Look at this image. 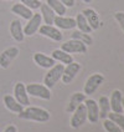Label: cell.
Here are the masks:
<instances>
[{
  "label": "cell",
  "mask_w": 124,
  "mask_h": 132,
  "mask_svg": "<svg viewBox=\"0 0 124 132\" xmlns=\"http://www.w3.org/2000/svg\"><path fill=\"white\" fill-rule=\"evenodd\" d=\"M17 115L22 120H30V121H36V122H47L50 120L49 111L41 107H27Z\"/></svg>",
  "instance_id": "cell-1"
},
{
  "label": "cell",
  "mask_w": 124,
  "mask_h": 132,
  "mask_svg": "<svg viewBox=\"0 0 124 132\" xmlns=\"http://www.w3.org/2000/svg\"><path fill=\"white\" fill-rule=\"evenodd\" d=\"M63 69H65V65H63V64H55L51 69H49V72L46 73V76H45V79H44L45 86L51 90V88L57 84V81L62 77Z\"/></svg>",
  "instance_id": "cell-2"
},
{
  "label": "cell",
  "mask_w": 124,
  "mask_h": 132,
  "mask_svg": "<svg viewBox=\"0 0 124 132\" xmlns=\"http://www.w3.org/2000/svg\"><path fill=\"white\" fill-rule=\"evenodd\" d=\"M26 92H27V95L39 97V98H42V100H50L51 98L50 88L46 87L45 85H41V84H29L26 86Z\"/></svg>",
  "instance_id": "cell-3"
},
{
  "label": "cell",
  "mask_w": 124,
  "mask_h": 132,
  "mask_svg": "<svg viewBox=\"0 0 124 132\" xmlns=\"http://www.w3.org/2000/svg\"><path fill=\"white\" fill-rule=\"evenodd\" d=\"M103 81H104V76L102 73H93V75H91L87 79L86 84H84V87H83L84 95L94 94L96 90L103 84Z\"/></svg>",
  "instance_id": "cell-4"
},
{
  "label": "cell",
  "mask_w": 124,
  "mask_h": 132,
  "mask_svg": "<svg viewBox=\"0 0 124 132\" xmlns=\"http://www.w3.org/2000/svg\"><path fill=\"white\" fill-rule=\"evenodd\" d=\"M61 50L68 52V54H86L87 52V45L83 44L80 40L71 39L62 44Z\"/></svg>",
  "instance_id": "cell-5"
},
{
  "label": "cell",
  "mask_w": 124,
  "mask_h": 132,
  "mask_svg": "<svg viewBox=\"0 0 124 132\" xmlns=\"http://www.w3.org/2000/svg\"><path fill=\"white\" fill-rule=\"evenodd\" d=\"M72 118H71V127L72 128H80L87 120V111L84 103H81L80 106L72 112Z\"/></svg>",
  "instance_id": "cell-6"
},
{
  "label": "cell",
  "mask_w": 124,
  "mask_h": 132,
  "mask_svg": "<svg viewBox=\"0 0 124 132\" xmlns=\"http://www.w3.org/2000/svg\"><path fill=\"white\" fill-rule=\"evenodd\" d=\"M80 70H81V65L78 62H74V61H72L71 64L65 66L63 72H62V77H61L62 82L63 84H71L73 79L76 77V75L80 72Z\"/></svg>",
  "instance_id": "cell-7"
},
{
  "label": "cell",
  "mask_w": 124,
  "mask_h": 132,
  "mask_svg": "<svg viewBox=\"0 0 124 132\" xmlns=\"http://www.w3.org/2000/svg\"><path fill=\"white\" fill-rule=\"evenodd\" d=\"M19 55V49L16 46H10L0 54V66L3 69H7L13 60Z\"/></svg>",
  "instance_id": "cell-8"
},
{
  "label": "cell",
  "mask_w": 124,
  "mask_h": 132,
  "mask_svg": "<svg viewBox=\"0 0 124 132\" xmlns=\"http://www.w3.org/2000/svg\"><path fill=\"white\" fill-rule=\"evenodd\" d=\"M84 106L87 111V118L89 120L91 123H96L99 120V109H98V103L97 101L92 98H86L84 100Z\"/></svg>",
  "instance_id": "cell-9"
},
{
  "label": "cell",
  "mask_w": 124,
  "mask_h": 132,
  "mask_svg": "<svg viewBox=\"0 0 124 132\" xmlns=\"http://www.w3.org/2000/svg\"><path fill=\"white\" fill-rule=\"evenodd\" d=\"M40 34L41 35H44L45 37H49V39H51L53 41H61L62 40V32L60 31L59 28H56V26H53V25H41L40 28Z\"/></svg>",
  "instance_id": "cell-10"
},
{
  "label": "cell",
  "mask_w": 124,
  "mask_h": 132,
  "mask_svg": "<svg viewBox=\"0 0 124 132\" xmlns=\"http://www.w3.org/2000/svg\"><path fill=\"white\" fill-rule=\"evenodd\" d=\"M14 97H15V100L20 103V105H22L24 107L30 105V98H29L27 92H26V86H25L22 82H17V84L15 85Z\"/></svg>",
  "instance_id": "cell-11"
},
{
  "label": "cell",
  "mask_w": 124,
  "mask_h": 132,
  "mask_svg": "<svg viewBox=\"0 0 124 132\" xmlns=\"http://www.w3.org/2000/svg\"><path fill=\"white\" fill-rule=\"evenodd\" d=\"M41 21H42L41 14L34 13V15L29 19V22L26 24V26L24 28V35H27V36L34 35L39 30V28L41 26Z\"/></svg>",
  "instance_id": "cell-12"
},
{
  "label": "cell",
  "mask_w": 124,
  "mask_h": 132,
  "mask_svg": "<svg viewBox=\"0 0 124 132\" xmlns=\"http://www.w3.org/2000/svg\"><path fill=\"white\" fill-rule=\"evenodd\" d=\"M83 16L86 18L87 22L89 24L91 29L92 30H98L99 29V15L97 14L94 9L92 7H86L83 11H82Z\"/></svg>",
  "instance_id": "cell-13"
},
{
  "label": "cell",
  "mask_w": 124,
  "mask_h": 132,
  "mask_svg": "<svg viewBox=\"0 0 124 132\" xmlns=\"http://www.w3.org/2000/svg\"><path fill=\"white\" fill-rule=\"evenodd\" d=\"M122 98L123 95L119 90H114L110 95L109 98V105H110V111L112 112H118L122 113L123 112V107H122Z\"/></svg>",
  "instance_id": "cell-14"
},
{
  "label": "cell",
  "mask_w": 124,
  "mask_h": 132,
  "mask_svg": "<svg viewBox=\"0 0 124 132\" xmlns=\"http://www.w3.org/2000/svg\"><path fill=\"white\" fill-rule=\"evenodd\" d=\"M34 61H35L36 65H39L42 69H51L52 66L56 64V61L52 59L51 56H47L42 52H36L34 55Z\"/></svg>",
  "instance_id": "cell-15"
},
{
  "label": "cell",
  "mask_w": 124,
  "mask_h": 132,
  "mask_svg": "<svg viewBox=\"0 0 124 132\" xmlns=\"http://www.w3.org/2000/svg\"><path fill=\"white\" fill-rule=\"evenodd\" d=\"M10 34H11V36L14 37L15 41H17V43H21L22 40H24V29H22V25L20 20H17V19H15L11 21L10 24Z\"/></svg>",
  "instance_id": "cell-16"
},
{
  "label": "cell",
  "mask_w": 124,
  "mask_h": 132,
  "mask_svg": "<svg viewBox=\"0 0 124 132\" xmlns=\"http://www.w3.org/2000/svg\"><path fill=\"white\" fill-rule=\"evenodd\" d=\"M53 24L56 25V28L63 29V30H70V29L76 28V20H74V19H72V18L60 16V15H56Z\"/></svg>",
  "instance_id": "cell-17"
},
{
  "label": "cell",
  "mask_w": 124,
  "mask_h": 132,
  "mask_svg": "<svg viewBox=\"0 0 124 132\" xmlns=\"http://www.w3.org/2000/svg\"><path fill=\"white\" fill-rule=\"evenodd\" d=\"M84 100H86L84 92H74V94L71 96V98H70V103H68V106H67V112H68V113H72L81 103L84 102Z\"/></svg>",
  "instance_id": "cell-18"
},
{
  "label": "cell",
  "mask_w": 124,
  "mask_h": 132,
  "mask_svg": "<svg viewBox=\"0 0 124 132\" xmlns=\"http://www.w3.org/2000/svg\"><path fill=\"white\" fill-rule=\"evenodd\" d=\"M11 11H13V14L19 15V16H21L22 19H26V20H29L30 18L34 15L32 10L30 7L25 6L24 4H20V3L19 4H14L11 6Z\"/></svg>",
  "instance_id": "cell-19"
},
{
  "label": "cell",
  "mask_w": 124,
  "mask_h": 132,
  "mask_svg": "<svg viewBox=\"0 0 124 132\" xmlns=\"http://www.w3.org/2000/svg\"><path fill=\"white\" fill-rule=\"evenodd\" d=\"M4 105H5V107H6L9 111L15 112V113H20V112L24 110V106L17 102V101L15 100V97H13V96H10V95L4 96Z\"/></svg>",
  "instance_id": "cell-20"
},
{
  "label": "cell",
  "mask_w": 124,
  "mask_h": 132,
  "mask_svg": "<svg viewBox=\"0 0 124 132\" xmlns=\"http://www.w3.org/2000/svg\"><path fill=\"white\" fill-rule=\"evenodd\" d=\"M40 7H41V18L44 19L45 24H46V25H53L55 18H56L55 11H53L47 4H41Z\"/></svg>",
  "instance_id": "cell-21"
},
{
  "label": "cell",
  "mask_w": 124,
  "mask_h": 132,
  "mask_svg": "<svg viewBox=\"0 0 124 132\" xmlns=\"http://www.w3.org/2000/svg\"><path fill=\"white\" fill-rule=\"evenodd\" d=\"M51 57L55 60V61H60L61 64H66V65L71 64V62L73 61L72 55H71V54H68V52L63 51V50H61V49L53 50Z\"/></svg>",
  "instance_id": "cell-22"
},
{
  "label": "cell",
  "mask_w": 124,
  "mask_h": 132,
  "mask_svg": "<svg viewBox=\"0 0 124 132\" xmlns=\"http://www.w3.org/2000/svg\"><path fill=\"white\" fill-rule=\"evenodd\" d=\"M98 109H99V118H107L108 113L110 112V105H109V98L107 96H101L99 101H98Z\"/></svg>",
  "instance_id": "cell-23"
},
{
  "label": "cell",
  "mask_w": 124,
  "mask_h": 132,
  "mask_svg": "<svg viewBox=\"0 0 124 132\" xmlns=\"http://www.w3.org/2000/svg\"><path fill=\"white\" fill-rule=\"evenodd\" d=\"M76 26L78 28V30L80 31H82V32H86V34H91V31H92V29H91V26H89V24L87 22V20H86V18L83 16V14L81 13V14H77V16H76Z\"/></svg>",
  "instance_id": "cell-24"
},
{
  "label": "cell",
  "mask_w": 124,
  "mask_h": 132,
  "mask_svg": "<svg viewBox=\"0 0 124 132\" xmlns=\"http://www.w3.org/2000/svg\"><path fill=\"white\" fill-rule=\"evenodd\" d=\"M46 4L55 11V14L56 15L63 16V15L66 14V6L60 1V0H47Z\"/></svg>",
  "instance_id": "cell-25"
},
{
  "label": "cell",
  "mask_w": 124,
  "mask_h": 132,
  "mask_svg": "<svg viewBox=\"0 0 124 132\" xmlns=\"http://www.w3.org/2000/svg\"><path fill=\"white\" fill-rule=\"evenodd\" d=\"M72 39L80 40V41H82L83 44H86V45H92L93 44V40H92V37L89 36V34L82 32V31H80V30L73 31L72 32Z\"/></svg>",
  "instance_id": "cell-26"
},
{
  "label": "cell",
  "mask_w": 124,
  "mask_h": 132,
  "mask_svg": "<svg viewBox=\"0 0 124 132\" xmlns=\"http://www.w3.org/2000/svg\"><path fill=\"white\" fill-rule=\"evenodd\" d=\"M107 117L109 118L110 121H113L116 125H118L122 131L124 132V115L123 113H118V112H109Z\"/></svg>",
  "instance_id": "cell-27"
},
{
  "label": "cell",
  "mask_w": 124,
  "mask_h": 132,
  "mask_svg": "<svg viewBox=\"0 0 124 132\" xmlns=\"http://www.w3.org/2000/svg\"><path fill=\"white\" fill-rule=\"evenodd\" d=\"M103 127L107 132H123L122 128L118 125H116L113 121H110L109 118H104L103 121Z\"/></svg>",
  "instance_id": "cell-28"
},
{
  "label": "cell",
  "mask_w": 124,
  "mask_h": 132,
  "mask_svg": "<svg viewBox=\"0 0 124 132\" xmlns=\"http://www.w3.org/2000/svg\"><path fill=\"white\" fill-rule=\"evenodd\" d=\"M20 1H21V4H24L25 6L30 7L31 10L39 9V7L41 6V1L40 0H20Z\"/></svg>",
  "instance_id": "cell-29"
},
{
  "label": "cell",
  "mask_w": 124,
  "mask_h": 132,
  "mask_svg": "<svg viewBox=\"0 0 124 132\" xmlns=\"http://www.w3.org/2000/svg\"><path fill=\"white\" fill-rule=\"evenodd\" d=\"M114 19L117 20V22L120 25L122 30L124 31V13L123 11H118V13H116V14H114Z\"/></svg>",
  "instance_id": "cell-30"
},
{
  "label": "cell",
  "mask_w": 124,
  "mask_h": 132,
  "mask_svg": "<svg viewBox=\"0 0 124 132\" xmlns=\"http://www.w3.org/2000/svg\"><path fill=\"white\" fill-rule=\"evenodd\" d=\"M66 7H73L74 6V0H60Z\"/></svg>",
  "instance_id": "cell-31"
},
{
  "label": "cell",
  "mask_w": 124,
  "mask_h": 132,
  "mask_svg": "<svg viewBox=\"0 0 124 132\" xmlns=\"http://www.w3.org/2000/svg\"><path fill=\"white\" fill-rule=\"evenodd\" d=\"M4 132H17V128H16L14 125H10L4 130Z\"/></svg>",
  "instance_id": "cell-32"
},
{
  "label": "cell",
  "mask_w": 124,
  "mask_h": 132,
  "mask_svg": "<svg viewBox=\"0 0 124 132\" xmlns=\"http://www.w3.org/2000/svg\"><path fill=\"white\" fill-rule=\"evenodd\" d=\"M91 1H92V0H83V3H86V4H89Z\"/></svg>",
  "instance_id": "cell-33"
},
{
  "label": "cell",
  "mask_w": 124,
  "mask_h": 132,
  "mask_svg": "<svg viewBox=\"0 0 124 132\" xmlns=\"http://www.w3.org/2000/svg\"><path fill=\"white\" fill-rule=\"evenodd\" d=\"M122 107H123V110H124V97L122 98Z\"/></svg>",
  "instance_id": "cell-34"
},
{
  "label": "cell",
  "mask_w": 124,
  "mask_h": 132,
  "mask_svg": "<svg viewBox=\"0 0 124 132\" xmlns=\"http://www.w3.org/2000/svg\"><path fill=\"white\" fill-rule=\"evenodd\" d=\"M40 1H41V0H40Z\"/></svg>",
  "instance_id": "cell-35"
}]
</instances>
